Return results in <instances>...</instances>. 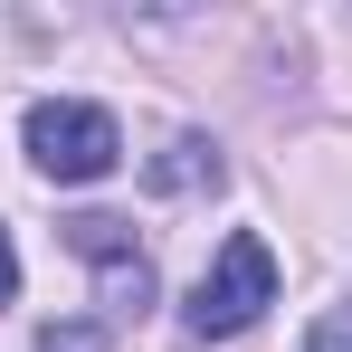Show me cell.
<instances>
[{"instance_id": "6da1fadb", "label": "cell", "mask_w": 352, "mask_h": 352, "mask_svg": "<svg viewBox=\"0 0 352 352\" xmlns=\"http://www.w3.org/2000/svg\"><path fill=\"white\" fill-rule=\"evenodd\" d=\"M276 305V257H267V238L257 229H238L219 257H210V276L190 286V305H181V324L210 343V333H248L257 314Z\"/></svg>"}, {"instance_id": "7a4b0ae2", "label": "cell", "mask_w": 352, "mask_h": 352, "mask_svg": "<svg viewBox=\"0 0 352 352\" xmlns=\"http://www.w3.org/2000/svg\"><path fill=\"white\" fill-rule=\"evenodd\" d=\"M29 162L48 181H105L124 162V133L105 105H76V96H48V105H29Z\"/></svg>"}, {"instance_id": "3957f363", "label": "cell", "mask_w": 352, "mask_h": 352, "mask_svg": "<svg viewBox=\"0 0 352 352\" xmlns=\"http://www.w3.org/2000/svg\"><path fill=\"white\" fill-rule=\"evenodd\" d=\"M67 248H76V257H96V267H105V295L143 314V295H153V267H143V248H133V229H124V219L86 210V219H67Z\"/></svg>"}, {"instance_id": "277c9868", "label": "cell", "mask_w": 352, "mask_h": 352, "mask_svg": "<svg viewBox=\"0 0 352 352\" xmlns=\"http://www.w3.org/2000/svg\"><path fill=\"white\" fill-rule=\"evenodd\" d=\"M153 190H219V153L200 143V133H181L153 153Z\"/></svg>"}, {"instance_id": "5b68a950", "label": "cell", "mask_w": 352, "mask_h": 352, "mask_svg": "<svg viewBox=\"0 0 352 352\" xmlns=\"http://www.w3.org/2000/svg\"><path fill=\"white\" fill-rule=\"evenodd\" d=\"M38 352H105V324H48Z\"/></svg>"}, {"instance_id": "8992f818", "label": "cell", "mask_w": 352, "mask_h": 352, "mask_svg": "<svg viewBox=\"0 0 352 352\" xmlns=\"http://www.w3.org/2000/svg\"><path fill=\"white\" fill-rule=\"evenodd\" d=\"M305 352H352V305H333V314L314 324V343H305Z\"/></svg>"}, {"instance_id": "52a82bcc", "label": "cell", "mask_w": 352, "mask_h": 352, "mask_svg": "<svg viewBox=\"0 0 352 352\" xmlns=\"http://www.w3.org/2000/svg\"><path fill=\"white\" fill-rule=\"evenodd\" d=\"M19 295V248H10V229H0V305Z\"/></svg>"}]
</instances>
